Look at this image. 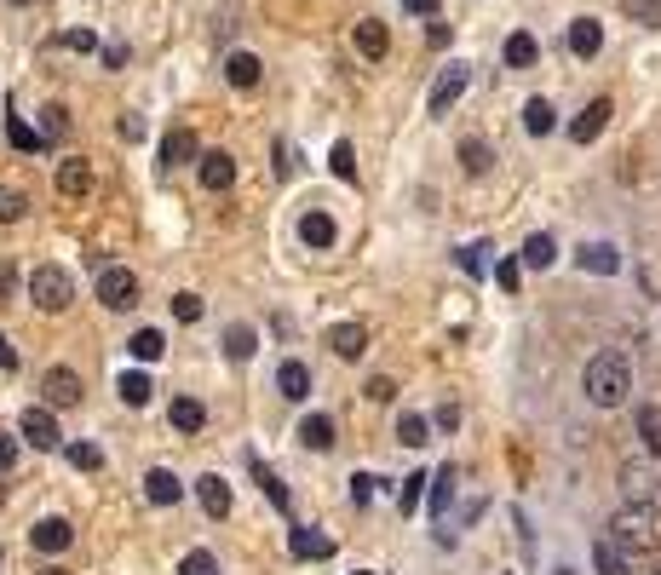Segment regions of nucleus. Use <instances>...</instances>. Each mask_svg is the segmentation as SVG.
I'll return each instance as SVG.
<instances>
[{"instance_id":"nucleus-24","label":"nucleus","mask_w":661,"mask_h":575,"mask_svg":"<svg viewBox=\"0 0 661 575\" xmlns=\"http://www.w3.org/2000/svg\"><path fill=\"white\" fill-rule=\"evenodd\" d=\"M593 570L598 575H633V564H627V552L604 535V541H593Z\"/></svg>"},{"instance_id":"nucleus-13","label":"nucleus","mask_w":661,"mask_h":575,"mask_svg":"<svg viewBox=\"0 0 661 575\" xmlns=\"http://www.w3.org/2000/svg\"><path fill=\"white\" fill-rule=\"evenodd\" d=\"M196 501H202L207 518H225L230 512V483L219 478V472H207V478H196Z\"/></svg>"},{"instance_id":"nucleus-6","label":"nucleus","mask_w":661,"mask_h":575,"mask_svg":"<svg viewBox=\"0 0 661 575\" xmlns=\"http://www.w3.org/2000/svg\"><path fill=\"white\" fill-rule=\"evenodd\" d=\"M41 397H46V409H75L81 403V374L75 368H46Z\"/></svg>"},{"instance_id":"nucleus-41","label":"nucleus","mask_w":661,"mask_h":575,"mask_svg":"<svg viewBox=\"0 0 661 575\" xmlns=\"http://www.w3.org/2000/svg\"><path fill=\"white\" fill-rule=\"evenodd\" d=\"M23 213H29V196L23 190H0V225H18Z\"/></svg>"},{"instance_id":"nucleus-37","label":"nucleus","mask_w":661,"mask_h":575,"mask_svg":"<svg viewBox=\"0 0 661 575\" xmlns=\"http://www.w3.org/2000/svg\"><path fill=\"white\" fill-rule=\"evenodd\" d=\"M64 133H69V110H64V104H46V110H41V138H46V144H58Z\"/></svg>"},{"instance_id":"nucleus-21","label":"nucleus","mask_w":661,"mask_h":575,"mask_svg":"<svg viewBox=\"0 0 661 575\" xmlns=\"http://www.w3.org/2000/svg\"><path fill=\"white\" fill-rule=\"evenodd\" d=\"M299 443L317 449V455H328V449H334V420H328V414H305V420H299Z\"/></svg>"},{"instance_id":"nucleus-25","label":"nucleus","mask_w":661,"mask_h":575,"mask_svg":"<svg viewBox=\"0 0 661 575\" xmlns=\"http://www.w3.org/2000/svg\"><path fill=\"white\" fill-rule=\"evenodd\" d=\"M167 420H173V432H202V426H207V409L196 403V397H173Z\"/></svg>"},{"instance_id":"nucleus-1","label":"nucleus","mask_w":661,"mask_h":575,"mask_svg":"<svg viewBox=\"0 0 661 575\" xmlns=\"http://www.w3.org/2000/svg\"><path fill=\"white\" fill-rule=\"evenodd\" d=\"M581 391H587L593 409H621L627 391H633V363L621 351H598L593 363H587V374H581Z\"/></svg>"},{"instance_id":"nucleus-11","label":"nucleus","mask_w":661,"mask_h":575,"mask_svg":"<svg viewBox=\"0 0 661 575\" xmlns=\"http://www.w3.org/2000/svg\"><path fill=\"white\" fill-rule=\"evenodd\" d=\"M328 345H334V357L357 363V357L368 351V328L363 322H340V328H328Z\"/></svg>"},{"instance_id":"nucleus-49","label":"nucleus","mask_w":661,"mask_h":575,"mask_svg":"<svg viewBox=\"0 0 661 575\" xmlns=\"http://www.w3.org/2000/svg\"><path fill=\"white\" fill-rule=\"evenodd\" d=\"M294 144H288V138H276V179H294Z\"/></svg>"},{"instance_id":"nucleus-29","label":"nucleus","mask_w":661,"mask_h":575,"mask_svg":"<svg viewBox=\"0 0 661 575\" xmlns=\"http://www.w3.org/2000/svg\"><path fill=\"white\" fill-rule=\"evenodd\" d=\"M253 351H259V334H253L248 322H236V328H225V357H230V363H248Z\"/></svg>"},{"instance_id":"nucleus-19","label":"nucleus","mask_w":661,"mask_h":575,"mask_svg":"<svg viewBox=\"0 0 661 575\" xmlns=\"http://www.w3.org/2000/svg\"><path fill=\"white\" fill-rule=\"evenodd\" d=\"M202 184H207V190H230V184H236V156L207 150V156H202Z\"/></svg>"},{"instance_id":"nucleus-22","label":"nucleus","mask_w":661,"mask_h":575,"mask_svg":"<svg viewBox=\"0 0 661 575\" xmlns=\"http://www.w3.org/2000/svg\"><path fill=\"white\" fill-rule=\"evenodd\" d=\"M288 552L294 558H334V541L317 535V529H288Z\"/></svg>"},{"instance_id":"nucleus-34","label":"nucleus","mask_w":661,"mask_h":575,"mask_svg":"<svg viewBox=\"0 0 661 575\" xmlns=\"http://www.w3.org/2000/svg\"><path fill=\"white\" fill-rule=\"evenodd\" d=\"M253 483L265 489V501H271L276 512H288V489H282V478H276L271 466H259V460H253Z\"/></svg>"},{"instance_id":"nucleus-35","label":"nucleus","mask_w":661,"mask_h":575,"mask_svg":"<svg viewBox=\"0 0 661 575\" xmlns=\"http://www.w3.org/2000/svg\"><path fill=\"white\" fill-rule=\"evenodd\" d=\"M127 351H133V357H138V363H156V357H161V351H167V340H161V334H156V328H138V334H133V340H127Z\"/></svg>"},{"instance_id":"nucleus-12","label":"nucleus","mask_w":661,"mask_h":575,"mask_svg":"<svg viewBox=\"0 0 661 575\" xmlns=\"http://www.w3.org/2000/svg\"><path fill=\"white\" fill-rule=\"evenodd\" d=\"M92 190V167L81 156H69V161H58V196H69V202H81Z\"/></svg>"},{"instance_id":"nucleus-53","label":"nucleus","mask_w":661,"mask_h":575,"mask_svg":"<svg viewBox=\"0 0 661 575\" xmlns=\"http://www.w3.org/2000/svg\"><path fill=\"white\" fill-rule=\"evenodd\" d=\"M368 397H374V403H391V397H397V386H391L386 374H374V380H368Z\"/></svg>"},{"instance_id":"nucleus-46","label":"nucleus","mask_w":661,"mask_h":575,"mask_svg":"<svg viewBox=\"0 0 661 575\" xmlns=\"http://www.w3.org/2000/svg\"><path fill=\"white\" fill-rule=\"evenodd\" d=\"M483 253H489L483 242H472V248H460V271H466V276H483V271H489V259H483Z\"/></svg>"},{"instance_id":"nucleus-7","label":"nucleus","mask_w":661,"mask_h":575,"mask_svg":"<svg viewBox=\"0 0 661 575\" xmlns=\"http://www.w3.org/2000/svg\"><path fill=\"white\" fill-rule=\"evenodd\" d=\"M23 443H35V449H64V432H58V420L52 409H23Z\"/></svg>"},{"instance_id":"nucleus-51","label":"nucleus","mask_w":661,"mask_h":575,"mask_svg":"<svg viewBox=\"0 0 661 575\" xmlns=\"http://www.w3.org/2000/svg\"><path fill=\"white\" fill-rule=\"evenodd\" d=\"M12 466H18V437L0 432V472H12Z\"/></svg>"},{"instance_id":"nucleus-17","label":"nucleus","mask_w":661,"mask_h":575,"mask_svg":"<svg viewBox=\"0 0 661 575\" xmlns=\"http://www.w3.org/2000/svg\"><path fill=\"white\" fill-rule=\"evenodd\" d=\"M259 75H265V69H259L253 52H230V58H225V81L236 92H253V87H259Z\"/></svg>"},{"instance_id":"nucleus-31","label":"nucleus","mask_w":661,"mask_h":575,"mask_svg":"<svg viewBox=\"0 0 661 575\" xmlns=\"http://www.w3.org/2000/svg\"><path fill=\"white\" fill-rule=\"evenodd\" d=\"M524 127H529L535 138H547L552 127H558V110H552L547 98H529V104H524Z\"/></svg>"},{"instance_id":"nucleus-42","label":"nucleus","mask_w":661,"mask_h":575,"mask_svg":"<svg viewBox=\"0 0 661 575\" xmlns=\"http://www.w3.org/2000/svg\"><path fill=\"white\" fill-rule=\"evenodd\" d=\"M328 161H334V179H345V184L357 179V150H351L345 138H340V144H334V156H328Z\"/></svg>"},{"instance_id":"nucleus-60","label":"nucleus","mask_w":661,"mask_h":575,"mask_svg":"<svg viewBox=\"0 0 661 575\" xmlns=\"http://www.w3.org/2000/svg\"><path fill=\"white\" fill-rule=\"evenodd\" d=\"M357 575H368V570H357Z\"/></svg>"},{"instance_id":"nucleus-45","label":"nucleus","mask_w":661,"mask_h":575,"mask_svg":"<svg viewBox=\"0 0 661 575\" xmlns=\"http://www.w3.org/2000/svg\"><path fill=\"white\" fill-rule=\"evenodd\" d=\"M495 282H501L506 294H518V282H524V259H501V265H495Z\"/></svg>"},{"instance_id":"nucleus-10","label":"nucleus","mask_w":661,"mask_h":575,"mask_svg":"<svg viewBox=\"0 0 661 575\" xmlns=\"http://www.w3.org/2000/svg\"><path fill=\"white\" fill-rule=\"evenodd\" d=\"M144 495H150V506H179V501H184L179 472H167V466H150V478H144Z\"/></svg>"},{"instance_id":"nucleus-48","label":"nucleus","mask_w":661,"mask_h":575,"mask_svg":"<svg viewBox=\"0 0 661 575\" xmlns=\"http://www.w3.org/2000/svg\"><path fill=\"white\" fill-rule=\"evenodd\" d=\"M374 483H380V478H368V472H351V506H368V501H374Z\"/></svg>"},{"instance_id":"nucleus-16","label":"nucleus","mask_w":661,"mask_h":575,"mask_svg":"<svg viewBox=\"0 0 661 575\" xmlns=\"http://www.w3.org/2000/svg\"><path fill=\"white\" fill-rule=\"evenodd\" d=\"M334 236H340V230H334V219H328L322 207H311V213L299 219V242H305V248H334Z\"/></svg>"},{"instance_id":"nucleus-2","label":"nucleus","mask_w":661,"mask_h":575,"mask_svg":"<svg viewBox=\"0 0 661 575\" xmlns=\"http://www.w3.org/2000/svg\"><path fill=\"white\" fill-rule=\"evenodd\" d=\"M610 541H616L627 558L661 552V506L656 501H627L616 518H610Z\"/></svg>"},{"instance_id":"nucleus-9","label":"nucleus","mask_w":661,"mask_h":575,"mask_svg":"<svg viewBox=\"0 0 661 575\" xmlns=\"http://www.w3.org/2000/svg\"><path fill=\"white\" fill-rule=\"evenodd\" d=\"M202 156V144H196V133L190 127H173V133L161 138V167L173 173V167H184V161H196Z\"/></svg>"},{"instance_id":"nucleus-27","label":"nucleus","mask_w":661,"mask_h":575,"mask_svg":"<svg viewBox=\"0 0 661 575\" xmlns=\"http://www.w3.org/2000/svg\"><path fill=\"white\" fill-rule=\"evenodd\" d=\"M518 259H524L529 271H547L552 259H558V242H552L547 230H535V236H529V242H524V253H518Z\"/></svg>"},{"instance_id":"nucleus-5","label":"nucleus","mask_w":661,"mask_h":575,"mask_svg":"<svg viewBox=\"0 0 661 575\" xmlns=\"http://www.w3.org/2000/svg\"><path fill=\"white\" fill-rule=\"evenodd\" d=\"M466 81H472V69H466V64H449V69H443V75L432 81V98H426V110H432V115H449V110L460 104Z\"/></svg>"},{"instance_id":"nucleus-57","label":"nucleus","mask_w":661,"mask_h":575,"mask_svg":"<svg viewBox=\"0 0 661 575\" xmlns=\"http://www.w3.org/2000/svg\"><path fill=\"white\" fill-rule=\"evenodd\" d=\"M6 294H12V265H0V305H6Z\"/></svg>"},{"instance_id":"nucleus-54","label":"nucleus","mask_w":661,"mask_h":575,"mask_svg":"<svg viewBox=\"0 0 661 575\" xmlns=\"http://www.w3.org/2000/svg\"><path fill=\"white\" fill-rule=\"evenodd\" d=\"M437 426H443V432H455V426H460V409H455V403H443V409H437Z\"/></svg>"},{"instance_id":"nucleus-15","label":"nucleus","mask_w":661,"mask_h":575,"mask_svg":"<svg viewBox=\"0 0 661 575\" xmlns=\"http://www.w3.org/2000/svg\"><path fill=\"white\" fill-rule=\"evenodd\" d=\"M575 265H581V271H593V276H616L621 271V253L610 248V242H587V248L575 253Z\"/></svg>"},{"instance_id":"nucleus-14","label":"nucleus","mask_w":661,"mask_h":575,"mask_svg":"<svg viewBox=\"0 0 661 575\" xmlns=\"http://www.w3.org/2000/svg\"><path fill=\"white\" fill-rule=\"evenodd\" d=\"M570 52L575 58H598V52H604V23L598 18H575L570 23Z\"/></svg>"},{"instance_id":"nucleus-8","label":"nucleus","mask_w":661,"mask_h":575,"mask_svg":"<svg viewBox=\"0 0 661 575\" xmlns=\"http://www.w3.org/2000/svg\"><path fill=\"white\" fill-rule=\"evenodd\" d=\"M610 115H616V110H610V98H593V104L570 121V138H575V144H593V138L610 127Z\"/></svg>"},{"instance_id":"nucleus-44","label":"nucleus","mask_w":661,"mask_h":575,"mask_svg":"<svg viewBox=\"0 0 661 575\" xmlns=\"http://www.w3.org/2000/svg\"><path fill=\"white\" fill-rule=\"evenodd\" d=\"M621 483H627V495H633V501H650V472H639V466H621Z\"/></svg>"},{"instance_id":"nucleus-23","label":"nucleus","mask_w":661,"mask_h":575,"mask_svg":"<svg viewBox=\"0 0 661 575\" xmlns=\"http://www.w3.org/2000/svg\"><path fill=\"white\" fill-rule=\"evenodd\" d=\"M115 391H121V403H127V409H144V403H150V374H138V368H121V380H115Z\"/></svg>"},{"instance_id":"nucleus-56","label":"nucleus","mask_w":661,"mask_h":575,"mask_svg":"<svg viewBox=\"0 0 661 575\" xmlns=\"http://www.w3.org/2000/svg\"><path fill=\"white\" fill-rule=\"evenodd\" d=\"M0 368H18V351H12V340L0 334Z\"/></svg>"},{"instance_id":"nucleus-58","label":"nucleus","mask_w":661,"mask_h":575,"mask_svg":"<svg viewBox=\"0 0 661 575\" xmlns=\"http://www.w3.org/2000/svg\"><path fill=\"white\" fill-rule=\"evenodd\" d=\"M41 575H69V570H58V564H52V570H41Z\"/></svg>"},{"instance_id":"nucleus-30","label":"nucleus","mask_w":661,"mask_h":575,"mask_svg":"<svg viewBox=\"0 0 661 575\" xmlns=\"http://www.w3.org/2000/svg\"><path fill=\"white\" fill-rule=\"evenodd\" d=\"M426 495H432V478H426V472H409V478L397 483V512H414Z\"/></svg>"},{"instance_id":"nucleus-47","label":"nucleus","mask_w":661,"mask_h":575,"mask_svg":"<svg viewBox=\"0 0 661 575\" xmlns=\"http://www.w3.org/2000/svg\"><path fill=\"white\" fill-rule=\"evenodd\" d=\"M173 317L179 322H202V294H173Z\"/></svg>"},{"instance_id":"nucleus-26","label":"nucleus","mask_w":661,"mask_h":575,"mask_svg":"<svg viewBox=\"0 0 661 575\" xmlns=\"http://www.w3.org/2000/svg\"><path fill=\"white\" fill-rule=\"evenodd\" d=\"M386 46H391V35H386V23L380 18L357 23V52H363V58H386Z\"/></svg>"},{"instance_id":"nucleus-36","label":"nucleus","mask_w":661,"mask_h":575,"mask_svg":"<svg viewBox=\"0 0 661 575\" xmlns=\"http://www.w3.org/2000/svg\"><path fill=\"white\" fill-rule=\"evenodd\" d=\"M639 437L650 455H661V403H650V409H639Z\"/></svg>"},{"instance_id":"nucleus-38","label":"nucleus","mask_w":661,"mask_h":575,"mask_svg":"<svg viewBox=\"0 0 661 575\" xmlns=\"http://www.w3.org/2000/svg\"><path fill=\"white\" fill-rule=\"evenodd\" d=\"M64 455H69L75 472H98V466H104V449H98V443H69Z\"/></svg>"},{"instance_id":"nucleus-3","label":"nucleus","mask_w":661,"mask_h":575,"mask_svg":"<svg viewBox=\"0 0 661 575\" xmlns=\"http://www.w3.org/2000/svg\"><path fill=\"white\" fill-rule=\"evenodd\" d=\"M29 299L41 305L46 317H58V311H69V299H75V282H69V271H58V265H35V271H29Z\"/></svg>"},{"instance_id":"nucleus-4","label":"nucleus","mask_w":661,"mask_h":575,"mask_svg":"<svg viewBox=\"0 0 661 575\" xmlns=\"http://www.w3.org/2000/svg\"><path fill=\"white\" fill-rule=\"evenodd\" d=\"M98 299L110 305V311H133L138 305V276L127 265H104L98 271Z\"/></svg>"},{"instance_id":"nucleus-50","label":"nucleus","mask_w":661,"mask_h":575,"mask_svg":"<svg viewBox=\"0 0 661 575\" xmlns=\"http://www.w3.org/2000/svg\"><path fill=\"white\" fill-rule=\"evenodd\" d=\"M64 46L69 52H98V35L92 29H64Z\"/></svg>"},{"instance_id":"nucleus-32","label":"nucleus","mask_w":661,"mask_h":575,"mask_svg":"<svg viewBox=\"0 0 661 575\" xmlns=\"http://www.w3.org/2000/svg\"><path fill=\"white\" fill-rule=\"evenodd\" d=\"M489 144H483V138H460V167H466V173H472V179H483V173H489Z\"/></svg>"},{"instance_id":"nucleus-52","label":"nucleus","mask_w":661,"mask_h":575,"mask_svg":"<svg viewBox=\"0 0 661 575\" xmlns=\"http://www.w3.org/2000/svg\"><path fill=\"white\" fill-rule=\"evenodd\" d=\"M115 133L127 138V144H138V138H144V121H138V115H121V121H115Z\"/></svg>"},{"instance_id":"nucleus-40","label":"nucleus","mask_w":661,"mask_h":575,"mask_svg":"<svg viewBox=\"0 0 661 575\" xmlns=\"http://www.w3.org/2000/svg\"><path fill=\"white\" fill-rule=\"evenodd\" d=\"M6 138H12V150H46V138L35 133V127H29V121H18V115H12V121H6Z\"/></svg>"},{"instance_id":"nucleus-55","label":"nucleus","mask_w":661,"mask_h":575,"mask_svg":"<svg viewBox=\"0 0 661 575\" xmlns=\"http://www.w3.org/2000/svg\"><path fill=\"white\" fill-rule=\"evenodd\" d=\"M403 12H414V18H432L437 0H403Z\"/></svg>"},{"instance_id":"nucleus-59","label":"nucleus","mask_w":661,"mask_h":575,"mask_svg":"<svg viewBox=\"0 0 661 575\" xmlns=\"http://www.w3.org/2000/svg\"><path fill=\"white\" fill-rule=\"evenodd\" d=\"M12 6H35V0H12Z\"/></svg>"},{"instance_id":"nucleus-18","label":"nucleus","mask_w":661,"mask_h":575,"mask_svg":"<svg viewBox=\"0 0 661 575\" xmlns=\"http://www.w3.org/2000/svg\"><path fill=\"white\" fill-rule=\"evenodd\" d=\"M29 541L41 552H69V541H75V529L64 524V518H41V524L29 529Z\"/></svg>"},{"instance_id":"nucleus-39","label":"nucleus","mask_w":661,"mask_h":575,"mask_svg":"<svg viewBox=\"0 0 661 575\" xmlns=\"http://www.w3.org/2000/svg\"><path fill=\"white\" fill-rule=\"evenodd\" d=\"M449 501H455V466H443V472L432 478V512L437 518L449 512Z\"/></svg>"},{"instance_id":"nucleus-20","label":"nucleus","mask_w":661,"mask_h":575,"mask_svg":"<svg viewBox=\"0 0 661 575\" xmlns=\"http://www.w3.org/2000/svg\"><path fill=\"white\" fill-rule=\"evenodd\" d=\"M276 391H282L288 403H305V397H311V368L305 363H282L276 368Z\"/></svg>"},{"instance_id":"nucleus-33","label":"nucleus","mask_w":661,"mask_h":575,"mask_svg":"<svg viewBox=\"0 0 661 575\" xmlns=\"http://www.w3.org/2000/svg\"><path fill=\"white\" fill-rule=\"evenodd\" d=\"M397 437H403L409 449H426V443H432V420H426V414H403V420H397Z\"/></svg>"},{"instance_id":"nucleus-28","label":"nucleus","mask_w":661,"mask_h":575,"mask_svg":"<svg viewBox=\"0 0 661 575\" xmlns=\"http://www.w3.org/2000/svg\"><path fill=\"white\" fill-rule=\"evenodd\" d=\"M535 58H541V41H535L529 29H518V35H506V64H512V69H529Z\"/></svg>"},{"instance_id":"nucleus-61","label":"nucleus","mask_w":661,"mask_h":575,"mask_svg":"<svg viewBox=\"0 0 661 575\" xmlns=\"http://www.w3.org/2000/svg\"><path fill=\"white\" fill-rule=\"evenodd\" d=\"M656 575H661V570H656Z\"/></svg>"},{"instance_id":"nucleus-43","label":"nucleus","mask_w":661,"mask_h":575,"mask_svg":"<svg viewBox=\"0 0 661 575\" xmlns=\"http://www.w3.org/2000/svg\"><path fill=\"white\" fill-rule=\"evenodd\" d=\"M179 575H219V558H213V552H184V564H179Z\"/></svg>"}]
</instances>
